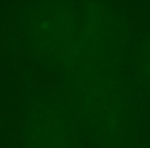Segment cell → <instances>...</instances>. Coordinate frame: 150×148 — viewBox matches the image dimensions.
<instances>
[{
    "label": "cell",
    "instance_id": "cell-1",
    "mask_svg": "<svg viewBox=\"0 0 150 148\" xmlns=\"http://www.w3.org/2000/svg\"><path fill=\"white\" fill-rule=\"evenodd\" d=\"M137 73L141 81L150 88V37L141 42L137 50Z\"/></svg>",
    "mask_w": 150,
    "mask_h": 148
}]
</instances>
